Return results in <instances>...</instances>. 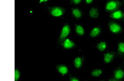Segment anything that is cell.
<instances>
[{
  "instance_id": "6da1fadb",
  "label": "cell",
  "mask_w": 124,
  "mask_h": 81,
  "mask_svg": "<svg viewBox=\"0 0 124 81\" xmlns=\"http://www.w3.org/2000/svg\"><path fill=\"white\" fill-rule=\"evenodd\" d=\"M122 5L121 2L118 0H110L107 3L105 9L108 12L112 13L119 10Z\"/></svg>"
},
{
  "instance_id": "7a4b0ae2",
  "label": "cell",
  "mask_w": 124,
  "mask_h": 81,
  "mask_svg": "<svg viewBox=\"0 0 124 81\" xmlns=\"http://www.w3.org/2000/svg\"><path fill=\"white\" fill-rule=\"evenodd\" d=\"M110 29L114 33L117 34L120 32L122 30L121 26L118 23L114 21H111L108 24Z\"/></svg>"
},
{
  "instance_id": "3957f363",
  "label": "cell",
  "mask_w": 124,
  "mask_h": 81,
  "mask_svg": "<svg viewBox=\"0 0 124 81\" xmlns=\"http://www.w3.org/2000/svg\"><path fill=\"white\" fill-rule=\"evenodd\" d=\"M70 28L67 25H65L62 29L59 41L60 43L63 42L69 34Z\"/></svg>"
},
{
  "instance_id": "277c9868",
  "label": "cell",
  "mask_w": 124,
  "mask_h": 81,
  "mask_svg": "<svg viewBox=\"0 0 124 81\" xmlns=\"http://www.w3.org/2000/svg\"><path fill=\"white\" fill-rule=\"evenodd\" d=\"M110 17L113 19H119L124 18V13L121 10H118L111 13Z\"/></svg>"
},
{
  "instance_id": "5b68a950",
  "label": "cell",
  "mask_w": 124,
  "mask_h": 81,
  "mask_svg": "<svg viewBox=\"0 0 124 81\" xmlns=\"http://www.w3.org/2000/svg\"><path fill=\"white\" fill-rule=\"evenodd\" d=\"M64 11L62 8L59 7H56L52 10L51 13L53 16L58 17L62 15L63 14Z\"/></svg>"
},
{
  "instance_id": "8992f818",
  "label": "cell",
  "mask_w": 124,
  "mask_h": 81,
  "mask_svg": "<svg viewBox=\"0 0 124 81\" xmlns=\"http://www.w3.org/2000/svg\"><path fill=\"white\" fill-rule=\"evenodd\" d=\"M124 73L123 71L121 69L116 70L114 72V77L115 78L118 80L123 78Z\"/></svg>"
},
{
  "instance_id": "52a82bcc",
  "label": "cell",
  "mask_w": 124,
  "mask_h": 81,
  "mask_svg": "<svg viewBox=\"0 0 124 81\" xmlns=\"http://www.w3.org/2000/svg\"><path fill=\"white\" fill-rule=\"evenodd\" d=\"M89 15L91 18H96L99 16V12L98 9L96 8H93L89 12Z\"/></svg>"
},
{
  "instance_id": "ba28073f",
  "label": "cell",
  "mask_w": 124,
  "mask_h": 81,
  "mask_svg": "<svg viewBox=\"0 0 124 81\" xmlns=\"http://www.w3.org/2000/svg\"><path fill=\"white\" fill-rule=\"evenodd\" d=\"M57 68L58 71L62 75H65L68 72V69L64 66H58L57 67Z\"/></svg>"
},
{
  "instance_id": "9c48e42d",
  "label": "cell",
  "mask_w": 124,
  "mask_h": 81,
  "mask_svg": "<svg viewBox=\"0 0 124 81\" xmlns=\"http://www.w3.org/2000/svg\"><path fill=\"white\" fill-rule=\"evenodd\" d=\"M74 44L69 39H67L64 42L63 46L66 49L71 48L74 46Z\"/></svg>"
},
{
  "instance_id": "30bf717a",
  "label": "cell",
  "mask_w": 124,
  "mask_h": 81,
  "mask_svg": "<svg viewBox=\"0 0 124 81\" xmlns=\"http://www.w3.org/2000/svg\"><path fill=\"white\" fill-rule=\"evenodd\" d=\"M100 30L99 28L96 27L94 28L91 31L90 34V36L92 38H94L99 35L100 32Z\"/></svg>"
},
{
  "instance_id": "8fae6325",
  "label": "cell",
  "mask_w": 124,
  "mask_h": 81,
  "mask_svg": "<svg viewBox=\"0 0 124 81\" xmlns=\"http://www.w3.org/2000/svg\"><path fill=\"white\" fill-rule=\"evenodd\" d=\"M114 57V55L111 53H108L105 55L104 58V61L106 63H109L113 60Z\"/></svg>"
},
{
  "instance_id": "7c38bea8",
  "label": "cell",
  "mask_w": 124,
  "mask_h": 81,
  "mask_svg": "<svg viewBox=\"0 0 124 81\" xmlns=\"http://www.w3.org/2000/svg\"><path fill=\"white\" fill-rule=\"evenodd\" d=\"M106 43L105 42H103L98 44L97 46V48L101 51L104 50L106 48Z\"/></svg>"
},
{
  "instance_id": "4fadbf2b",
  "label": "cell",
  "mask_w": 124,
  "mask_h": 81,
  "mask_svg": "<svg viewBox=\"0 0 124 81\" xmlns=\"http://www.w3.org/2000/svg\"><path fill=\"white\" fill-rule=\"evenodd\" d=\"M76 33L80 35H83L84 33V30L82 27L80 25H78L76 28Z\"/></svg>"
},
{
  "instance_id": "5bb4252c",
  "label": "cell",
  "mask_w": 124,
  "mask_h": 81,
  "mask_svg": "<svg viewBox=\"0 0 124 81\" xmlns=\"http://www.w3.org/2000/svg\"><path fill=\"white\" fill-rule=\"evenodd\" d=\"M82 65V60L80 57H78L75 59V65L76 67L77 68H80Z\"/></svg>"
},
{
  "instance_id": "9a60e30c",
  "label": "cell",
  "mask_w": 124,
  "mask_h": 81,
  "mask_svg": "<svg viewBox=\"0 0 124 81\" xmlns=\"http://www.w3.org/2000/svg\"><path fill=\"white\" fill-rule=\"evenodd\" d=\"M73 14L76 17L80 18L82 15L81 13L78 9H74L73 11Z\"/></svg>"
},
{
  "instance_id": "2e32d148",
  "label": "cell",
  "mask_w": 124,
  "mask_h": 81,
  "mask_svg": "<svg viewBox=\"0 0 124 81\" xmlns=\"http://www.w3.org/2000/svg\"><path fill=\"white\" fill-rule=\"evenodd\" d=\"M102 73V71L101 70L97 69L93 71L92 73V75L94 77H98L101 75Z\"/></svg>"
},
{
  "instance_id": "e0dca14e",
  "label": "cell",
  "mask_w": 124,
  "mask_h": 81,
  "mask_svg": "<svg viewBox=\"0 0 124 81\" xmlns=\"http://www.w3.org/2000/svg\"><path fill=\"white\" fill-rule=\"evenodd\" d=\"M20 76V72L18 70H15L14 78L15 81H17L19 80Z\"/></svg>"
},
{
  "instance_id": "ac0fdd59",
  "label": "cell",
  "mask_w": 124,
  "mask_h": 81,
  "mask_svg": "<svg viewBox=\"0 0 124 81\" xmlns=\"http://www.w3.org/2000/svg\"><path fill=\"white\" fill-rule=\"evenodd\" d=\"M118 49L120 53H124V43H120L119 44Z\"/></svg>"
},
{
  "instance_id": "d6986e66",
  "label": "cell",
  "mask_w": 124,
  "mask_h": 81,
  "mask_svg": "<svg viewBox=\"0 0 124 81\" xmlns=\"http://www.w3.org/2000/svg\"><path fill=\"white\" fill-rule=\"evenodd\" d=\"M70 81H79L78 79L76 77H72L70 78Z\"/></svg>"
},
{
  "instance_id": "ffe728a7",
  "label": "cell",
  "mask_w": 124,
  "mask_h": 81,
  "mask_svg": "<svg viewBox=\"0 0 124 81\" xmlns=\"http://www.w3.org/2000/svg\"><path fill=\"white\" fill-rule=\"evenodd\" d=\"M82 0H74V3L76 4H78L80 3Z\"/></svg>"
},
{
  "instance_id": "44dd1931",
  "label": "cell",
  "mask_w": 124,
  "mask_h": 81,
  "mask_svg": "<svg viewBox=\"0 0 124 81\" xmlns=\"http://www.w3.org/2000/svg\"><path fill=\"white\" fill-rule=\"evenodd\" d=\"M93 1V0H86V2L87 4H90Z\"/></svg>"
},
{
  "instance_id": "7402d4cb",
  "label": "cell",
  "mask_w": 124,
  "mask_h": 81,
  "mask_svg": "<svg viewBox=\"0 0 124 81\" xmlns=\"http://www.w3.org/2000/svg\"><path fill=\"white\" fill-rule=\"evenodd\" d=\"M48 0H40L41 2H46L48 1Z\"/></svg>"
},
{
  "instance_id": "603a6c76",
  "label": "cell",
  "mask_w": 124,
  "mask_h": 81,
  "mask_svg": "<svg viewBox=\"0 0 124 81\" xmlns=\"http://www.w3.org/2000/svg\"></svg>"
}]
</instances>
